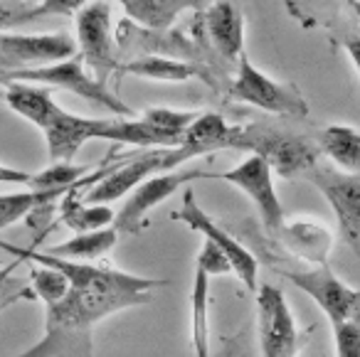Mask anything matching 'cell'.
Wrapping results in <instances>:
<instances>
[{
	"mask_svg": "<svg viewBox=\"0 0 360 357\" xmlns=\"http://www.w3.org/2000/svg\"><path fill=\"white\" fill-rule=\"evenodd\" d=\"M202 22L210 42L225 60L235 62L245 55V15L232 3H212L202 8Z\"/></svg>",
	"mask_w": 360,
	"mask_h": 357,
	"instance_id": "16",
	"label": "cell"
},
{
	"mask_svg": "<svg viewBox=\"0 0 360 357\" xmlns=\"http://www.w3.org/2000/svg\"><path fill=\"white\" fill-rule=\"evenodd\" d=\"M207 293H210V276L195 266L191 293L193 311V357H210V325H207Z\"/></svg>",
	"mask_w": 360,
	"mask_h": 357,
	"instance_id": "26",
	"label": "cell"
},
{
	"mask_svg": "<svg viewBox=\"0 0 360 357\" xmlns=\"http://www.w3.org/2000/svg\"><path fill=\"white\" fill-rule=\"evenodd\" d=\"M22 82H37V84H47L55 86V89H65L72 94L82 96V99L91 101V104L104 106L106 111H111L119 119H136V111L129 104L119 99L114 91H109L106 84H99L96 79H91V74L84 70L79 55L72 57L67 62H57V65H47V67H37V70H27V72H18L8 84H22Z\"/></svg>",
	"mask_w": 360,
	"mask_h": 357,
	"instance_id": "3",
	"label": "cell"
},
{
	"mask_svg": "<svg viewBox=\"0 0 360 357\" xmlns=\"http://www.w3.org/2000/svg\"><path fill=\"white\" fill-rule=\"evenodd\" d=\"M121 74H136V77H146V79H158V82H186L191 77H198L200 70L188 62H178L170 60V57H141V60L126 62L119 67Z\"/></svg>",
	"mask_w": 360,
	"mask_h": 357,
	"instance_id": "25",
	"label": "cell"
},
{
	"mask_svg": "<svg viewBox=\"0 0 360 357\" xmlns=\"http://www.w3.org/2000/svg\"><path fill=\"white\" fill-rule=\"evenodd\" d=\"M32 276V286H35V293L45 301V306L50 303H57L67 296L70 291V281L62 276L57 268H50V266H32L30 271Z\"/></svg>",
	"mask_w": 360,
	"mask_h": 357,
	"instance_id": "29",
	"label": "cell"
},
{
	"mask_svg": "<svg viewBox=\"0 0 360 357\" xmlns=\"http://www.w3.org/2000/svg\"><path fill=\"white\" fill-rule=\"evenodd\" d=\"M348 8H350V11L355 13V15L360 18V3H348Z\"/></svg>",
	"mask_w": 360,
	"mask_h": 357,
	"instance_id": "36",
	"label": "cell"
},
{
	"mask_svg": "<svg viewBox=\"0 0 360 357\" xmlns=\"http://www.w3.org/2000/svg\"><path fill=\"white\" fill-rule=\"evenodd\" d=\"M42 15V3H0V32Z\"/></svg>",
	"mask_w": 360,
	"mask_h": 357,
	"instance_id": "30",
	"label": "cell"
},
{
	"mask_svg": "<svg viewBox=\"0 0 360 357\" xmlns=\"http://www.w3.org/2000/svg\"><path fill=\"white\" fill-rule=\"evenodd\" d=\"M67 195V193H65ZM65 195L60 193H13V195H0V229L11 227V224L20 222L22 217L35 219V214H42L45 222L50 205L55 200H62Z\"/></svg>",
	"mask_w": 360,
	"mask_h": 357,
	"instance_id": "23",
	"label": "cell"
},
{
	"mask_svg": "<svg viewBox=\"0 0 360 357\" xmlns=\"http://www.w3.org/2000/svg\"><path fill=\"white\" fill-rule=\"evenodd\" d=\"M32 173H25V170H15V168H8V165H0V183H22V185H30Z\"/></svg>",
	"mask_w": 360,
	"mask_h": 357,
	"instance_id": "33",
	"label": "cell"
},
{
	"mask_svg": "<svg viewBox=\"0 0 360 357\" xmlns=\"http://www.w3.org/2000/svg\"><path fill=\"white\" fill-rule=\"evenodd\" d=\"M99 138L116 141V143L143 145V148H178L183 143L180 136H170L155 129L143 119H101Z\"/></svg>",
	"mask_w": 360,
	"mask_h": 357,
	"instance_id": "17",
	"label": "cell"
},
{
	"mask_svg": "<svg viewBox=\"0 0 360 357\" xmlns=\"http://www.w3.org/2000/svg\"><path fill=\"white\" fill-rule=\"evenodd\" d=\"M279 239L291 249V254L314 261L319 266L328 264V249H330V232L321 224L314 222H291L284 224L279 232Z\"/></svg>",
	"mask_w": 360,
	"mask_h": 357,
	"instance_id": "18",
	"label": "cell"
},
{
	"mask_svg": "<svg viewBox=\"0 0 360 357\" xmlns=\"http://www.w3.org/2000/svg\"><path fill=\"white\" fill-rule=\"evenodd\" d=\"M198 116H200V111H175V109H163V106H160V109H146L143 114H141V119L153 124L155 129L165 131V134L180 136V138H183Z\"/></svg>",
	"mask_w": 360,
	"mask_h": 357,
	"instance_id": "28",
	"label": "cell"
},
{
	"mask_svg": "<svg viewBox=\"0 0 360 357\" xmlns=\"http://www.w3.org/2000/svg\"><path fill=\"white\" fill-rule=\"evenodd\" d=\"M82 180L72 190H67V195L62 197V219L70 229H75L77 234L84 232H96V229H106L114 224V209L109 205H84L82 202Z\"/></svg>",
	"mask_w": 360,
	"mask_h": 357,
	"instance_id": "19",
	"label": "cell"
},
{
	"mask_svg": "<svg viewBox=\"0 0 360 357\" xmlns=\"http://www.w3.org/2000/svg\"><path fill=\"white\" fill-rule=\"evenodd\" d=\"M75 52L77 45L67 32H50V35L0 32V84L6 86V82L18 72L72 60Z\"/></svg>",
	"mask_w": 360,
	"mask_h": 357,
	"instance_id": "4",
	"label": "cell"
},
{
	"mask_svg": "<svg viewBox=\"0 0 360 357\" xmlns=\"http://www.w3.org/2000/svg\"><path fill=\"white\" fill-rule=\"evenodd\" d=\"M333 337L338 357H360V320L333 325Z\"/></svg>",
	"mask_w": 360,
	"mask_h": 357,
	"instance_id": "31",
	"label": "cell"
},
{
	"mask_svg": "<svg viewBox=\"0 0 360 357\" xmlns=\"http://www.w3.org/2000/svg\"><path fill=\"white\" fill-rule=\"evenodd\" d=\"M257 325H259L262 357L299 355V327L281 288L262 283L257 291Z\"/></svg>",
	"mask_w": 360,
	"mask_h": 357,
	"instance_id": "6",
	"label": "cell"
},
{
	"mask_svg": "<svg viewBox=\"0 0 360 357\" xmlns=\"http://www.w3.org/2000/svg\"><path fill=\"white\" fill-rule=\"evenodd\" d=\"M0 249L11 252L20 261L25 259L57 268L70 281L67 296L47 306L42 337L15 357H94L96 323L116 311L150 303V291L168 286L165 278L134 276L109 266L52 257L47 252L18 249L6 242H0Z\"/></svg>",
	"mask_w": 360,
	"mask_h": 357,
	"instance_id": "1",
	"label": "cell"
},
{
	"mask_svg": "<svg viewBox=\"0 0 360 357\" xmlns=\"http://www.w3.org/2000/svg\"><path fill=\"white\" fill-rule=\"evenodd\" d=\"M195 178H217V175L205 173V170H183V173H160L148 178L126 197V205L114 217V229L119 234H139L150 209L168 200L175 190H180V185Z\"/></svg>",
	"mask_w": 360,
	"mask_h": 357,
	"instance_id": "13",
	"label": "cell"
},
{
	"mask_svg": "<svg viewBox=\"0 0 360 357\" xmlns=\"http://www.w3.org/2000/svg\"><path fill=\"white\" fill-rule=\"evenodd\" d=\"M230 96L257 106L266 114L296 116V119L309 116V104L294 84H279V82L269 79L264 72L252 65L247 55L240 57V72L232 82Z\"/></svg>",
	"mask_w": 360,
	"mask_h": 357,
	"instance_id": "5",
	"label": "cell"
},
{
	"mask_svg": "<svg viewBox=\"0 0 360 357\" xmlns=\"http://www.w3.org/2000/svg\"><path fill=\"white\" fill-rule=\"evenodd\" d=\"M319 150L328 155L340 173L360 175V131L353 126H328L321 131Z\"/></svg>",
	"mask_w": 360,
	"mask_h": 357,
	"instance_id": "20",
	"label": "cell"
},
{
	"mask_svg": "<svg viewBox=\"0 0 360 357\" xmlns=\"http://www.w3.org/2000/svg\"><path fill=\"white\" fill-rule=\"evenodd\" d=\"M101 119H82L62 106H57L50 114L47 124L42 126V134L47 141V153L52 165L55 163H72L77 150L91 138H99Z\"/></svg>",
	"mask_w": 360,
	"mask_h": 357,
	"instance_id": "14",
	"label": "cell"
},
{
	"mask_svg": "<svg viewBox=\"0 0 360 357\" xmlns=\"http://www.w3.org/2000/svg\"><path fill=\"white\" fill-rule=\"evenodd\" d=\"M232 129L225 121V116L220 114H200L193 126L183 136V143L178 148H173L168 153V168L173 173L180 163H188L193 158H200V155H210L217 150H227L232 145Z\"/></svg>",
	"mask_w": 360,
	"mask_h": 357,
	"instance_id": "15",
	"label": "cell"
},
{
	"mask_svg": "<svg viewBox=\"0 0 360 357\" xmlns=\"http://www.w3.org/2000/svg\"><path fill=\"white\" fill-rule=\"evenodd\" d=\"M217 180L235 185L237 190L247 195L252 202L259 209L262 224L269 234L279 237L281 227H284V209H281L279 195L274 190V173H271L269 163L259 155H250L242 160L237 168L225 170L222 175H217Z\"/></svg>",
	"mask_w": 360,
	"mask_h": 357,
	"instance_id": "11",
	"label": "cell"
},
{
	"mask_svg": "<svg viewBox=\"0 0 360 357\" xmlns=\"http://www.w3.org/2000/svg\"><path fill=\"white\" fill-rule=\"evenodd\" d=\"M77 37H79V60L84 70L99 84L119 70L111 45V6L109 3H89L75 15Z\"/></svg>",
	"mask_w": 360,
	"mask_h": 357,
	"instance_id": "8",
	"label": "cell"
},
{
	"mask_svg": "<svg viewBox=\"0 0 360 357\" xmlns=\"http://www.w3.org/2000/svg\"><path fill=\"white\" fill-rule=\"evenodd\" d=\"M11 271H13V266H8V268H0V283L6 281V278H8V273H11Z\"/></svg>",
	"mask_w": 360,
	"mask_h": 357,
	"instance_id": "35",
	"label": "cell"
},
{
	"mask_svg": "<svg viewBox=\"0 0 360 357\" xmlns=\"http://www.w3.org/2000/svg\"><path fill=\"white\" fill-rule=\"evenodd\" d=\"M281 276L289 278L296 288L319 303L321 311L328 316L330 327L348 320H360V291L335 278L328 264L311 271H281Z\"/></svg>",
	"mask_w": 360,
	"mask_h": 357,
	"instance_id": "10",
	"label": "cell"
},
{
	"mask_svg": "<svg viewBox=\"0 0 360 357\" xmlns=\"http://www.w3.org/2000/svg\"><path fill=\"white\" fill-rule=\"evenodd\" d=\"M119 242V232L114 229V224L106 229H96V232H84V234H75L70 242L55 244L47 254L52 257H62V259H72V261H96L104 254H109L114 249V244Z\"/></svg>",
	"mask_w": 360,
	"mask_h": 357,
	"instance_id": "22",
	"label": "cell"
},
{
	"mask_svg": "<svg viewBox=\"0 0 360 357\" xmlns=\"http://www.w3.org/2000/svg\"><path fill=\"white\" fill-rule=\"evenodd\" d=\"M188 11H202L195 3H139V0H126L124 13L126 18H131L139 25H146L150 30H168L175 22V18H180Z\"/></svg>",
	"mask_w": 360,
	"mask_h": 357,
	"instance_id": "24",
	"label": "cell"
},
{
	"mask_svg": "<svg viewBox=\"0 0 360 357\" xmlns=\"http://www.w3.org/2000/svg\"><path fill=\"white\" fill-rule=\"evenodd\" d=\"M195 266L202 268L207 276H220V273H230L232 271L230 259H227L225 254L220 252V247H215L210 239H205V242H202V249H200V254H198Z\"/></svg>",
	"mask_w": 360,
	"mask_h": 357,
	"instance_id": "32",
	"label": "cell"
},
{
	"mask_svg": "<svg viewBox=\"0 0 360 357\" xmlns=\"http://www.w3.org/2000/svg\"><path fill=\"white\" fill-rule=\"evenodd\" d=\"M175 217H178L180 222H186L191 229L200 232L205 239H210L215 247H220V252L230 259L232 271L237 273V278L245 283L247 291L257 296V291H259V283H257V276H259V261H257V257L245 247V244H240V239L227 234L220 224H215L205 212H202V207L195 200V193H193L191 188L183 193V205H180V209L175 212Z\"/></svg>",
	"mask_w": 360,
	"mask_h": 357,
	"instance_id": "9",
	"label": "cell"
},
{
	"mask_svg": "<svg viewBox=\"0 0 360 357\" xmlns=\"http://www.w3.org/2000/svg\"><path fill=\"white\" fill-rule=\"evenodd\" d=\"M237 150H250L269 163L271 173L279 178H296L309 173L319 165V145L311 143L304 136H294L289 131L274 129L266 124L235 126L232 129V145Z\"/></svg>",
	"mask_w": 360,
	"mask_h": 357,
	"instance_id": "2",
	"label": "cell"
},
{
	"mask_svg": "<svg viewBox=\"0 0 360 357\" xmlns=\"http://www.w3.org/2000/svg\"><path fill=\"white\" fill-rule=\"evenodd\" d=\"M343 47H345V52L350 55V60H353L355 70H358V74H360V40H358V37H353V40H345Z\"/></svg>",
	"mask_w": 360,
	"mask_h": 357,
	"instance_id": "34",
	"label": "cell"
},
{
	"mask_svg": "<svg viewBox=\"0 0 360 357\" xmlns=\"http://www.w3.org/2000/svg\"><path fill=\"white\" fill-rule=\"evenodd\" d=\"M173 150V148H170ZM168 148H153L146 150L141 155H131L126 163H116V168L106 175L104 180L94 183L84 195L82 202L84 205H109L119 197L131 195L141 183L160 173H170L168 168Z\"/></svg>",
	"mask_w": 360,
	"mask_h": 357,
	"instance_id": "12",
	"label": "cell"
},
{
	"mask_svg": "<svg viewBox=\"0 0 360 357\" xmlns=\"http://www.w3.org/2000/svg\"><path fill=\"white\" fill-rule=\"evenodd\" d=\"M86 173H89L86 165L55 163V165H50V168L42 170V173L32 175L30 190L32 193H60V195H65L67 190L75 188L79 180H84Z\"/></svg>",
	"mask_w": 360,
	"mask_h": 357,
	"instance_id": "27",
	"label": "cell"
},
{
	"mask_svg": "<svg viewBox=\"0 0 360 357\" xmlns=\"http://www.w3.org/2000/svg\"><path fill=\"white\" fill-rule=\"evenodd\" d=\"M6 104L11 106L15 114H20L22 119L32 121L40 131H42V126L47 124L52 111L57 109V104L52 101L50 89L37 86V84H8Z\"/></svg>",
	"mask_w": 360,
	"mask_h": 357,
	"instance_id": "21",
	"label": "cell"
},
{
	"mask_svg": "<svg viewBox=\"0 0 360 357\" xmlns=\"http://www.w3.org/2000/svg\"><path fill=\"white\" fill-rule=\"evenodd\" d=\"M309 180L319 188V193L333 209L340 239L360 259V175H348L326 168V165H316L314 170H309Z\"/></svg>",
	"mask_w": 360,
	"mask_h": 357,
	"instance_id": "7",
	"label": "cell"
}]
</instances>
